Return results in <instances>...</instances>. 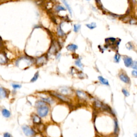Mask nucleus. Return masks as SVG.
Masks as SVG:
<instances>
[{
    "label": "nucleus",
    "mask_w": 137,
    "mask_h": 137,
    "mask_svg": "<svg viewBox=\"0 0 137 137\" xmlns=\"http://www.w3.org/2000/svg\"><path fill=\"white\" fill-rule=\"evenodd\" d=\"M49 108L46 105L41 106V107L38 108V114L41 117H44L48 115L49 112Z\"/></svg>",
    "instance_id": "1"
},
{
    "label": "nucleus",
    "mask_w": 137,
    "mask_h": 137,
    "mask_svg": "<svg viewBox=\"0 0 137 137\" xmlns=\"http://www.w3.org/2000/svg\"><path fill=\"white\" fill-rule=\"evenodd\" d=\"M22 129L23 130L24 134L26 136H32L35 133L34 131L31 128H30L29 126L24 125L22 127Z\"/></svg>",
    "instance_id": "2"
},
{
    "label": "nucleus",
    "mask_w": 137,
    "mask_h": 137,
    "mask_svg": "<svg viewBox=\"0 0 137 137\" xmlns=\"http://www.w3.org/2000/svg\"><path fill=\"white\" fill-rule=\"evenodd\" d=\"M47 60V57L44 56V55L40 56L36 60V64L38 66H41V65H43L46 63Z\"/></svg>",
    "instance_id": "3"
},
{
    "label": "nucleus",
    "mask_w": 137,
    "mask_h": 137,
    "mask_svg": "<svg viewBox=\"0 0 137 137\" xmlns=\"http://www.w3.org/2000/svg\"><path fill=\"white\" fill-rule=\"evenodd\" d=\"M8 97L7 90L3 87H0V99H3Z\"/></svg>",
    "instance_id": "4"
},
{
    "label": "nucleus",
    "mask_w": 137,
    "mask_h": 137,
    "mask_svg": "<svg viewBox=\"0 0 137 137\" xmlns=\"http://www.w3.org/2000/svg\"><path fill=\"white\" fill-rule=\"evenodd\" d=\"M123 60L125 65L126 67H129L132 65L133 64L132 59L130 57H125Z\"/></svg>",
    "instance_id": "5"
},
{
    "label": "nucleus",
    "mask_w": 137,
    "mask_h": 137,
    "mask_svg": "<svg viewBox=\"0 0 137 137\" xmlns=\"http://www.w3.org/2000/svg\"><path fill=\"white\" fill-rule=\"evenodd\" d=\"M119 78L122 81H123L125 83H130V78H128L127 75H126L124 73H122L119 75Z\"/></svg>",
    "instance_id": "6"
},
{
    "label": "nucleus",
    "mask_w": 137,
    "mask_h": 137,
    "mask_svg": "<svg viewBox=\"0 0 137 137\" xmlns=\"http://www.w3.org/2000/svg\"><path fill=\"white\" fill-rule=\"evenodd\" d=\"M32 119L33 122L34 124L37 125H39L41 124V118L39 116L35 115V114H34V115L32 116Z\"/></svg>",
    "instance_id": "7"
},
{
    "label": "nucleus",
    "mask_w": 137,
    "mask_h": 137,
    "mask_svg": "<svg viewBox=\"0 0 137 137\" xmlns=\"http://www.w3.org/2000/svg\"><path fill=\"white\" fill-rule=\"evenodd\" d=\"M7 58L6 57L5 55L3 53H1L0 54V64H4L7 63Z\"/></svg>",
    "instance_id": "8"
},
{
    "label": "nucleus",
    "mask_w": 137,
    "mask_h": 137,
    "mask_svg": "<svg viewBox=\"0 0 137 137\" xmlns=\"http://www.w3.org/2000/svg\"><path fill=\"white\" fill-rule=\"evenodd\" d=\"M114 134L115 135H117L119 132V127H118V124L117 120H114Z\"/></svg>",
    "instance_id": "9"
},
{
    "label": "nucleus",
    "mask_w": 137,
    "mask_h": 137,
    "mask_svg": "<svg viewBox=\"0 0 137 137\" xmlns=\"http://www.w3.org/2000/svg\"><path fill=\"white\" fill-rule=\"evenodd\" d=\"M2 115L5 118H9L11 116V113L9 111V110L6 109H3L2 110Z\"/></svg>",
    "instance_id": "10"
},
{
    "label": "nucleus",
    "mask_w": 137,
    "mask_h": 137,
    "mask_svg": "<svg viewBox=\"0 0 137 137\" xmlns=\"http://www.w3.org/2000/svg\"><path fill=\"white\" fill-rule=\"evenodd\" d=\"M98 78H99L100 81L102 84H103L106 85H108V86L109 85V83H108V80L104 78H103L102 76H99V77H98Z\"/></svg>",
    "instance_id": "11"
},
{
    "label": "nucleus",
    "mask_w": 137,
    "mask_h": 137,
    "mask_svg": "<svg viewBox=\"0 0 137 137\" xmlns=\"http://www.w3.org/2000/svg\"><path fill=\"white\" fill-rule=\"evenodd\" d=\"M77 95H78V97L80 98H81V99H85L87 98L86 94H85L84 92H83L78 91L77 92Z\"/></svg>",
    "instance_id": "12"
},
{
    "label": "nucleus",
    "mask_w": 137,
    "mask_h": 137,
    "mask_svg": "<svg viewBox=\"0 0 137 137\" xmlns=\"http://www.w3.org/2000/svg\"><path fill=\"white\" fill-rule=\"evenodd\" d=\"M66 48L69 50L74 51L76 50L78 48V46H77V45L71 44H69V46H67Z\"/></svg>",
    "instance_id": "13"
},
{
    "label": "nucleus",
    "mask_w": 137,
    "mask_h": 137,
    "mask_svg": "<svg viewBox=\"0 0 137 137\" xmlns=\"http://www.w3.org/2000/svg\"><path fill=\"white\" fill-rule=\"evenodd\" d=\"M54 95L55 96H56V97H58L59 99H60L61 100H63V101H68L69 100L68 99H67L66 97H64V96H63L62 95H61V94H57V93H54Z\"/></svg>",
    "instance_id": "14"
},
{
    "label": "nucleus",
    "mask_w": 137,
    "mask_h": 137,
    "mask_svg": "<svg viewBox=\"0 0 137 137\" xmlns=\"http://www.w3.org/2000/svg\"><path fill=\"white\" fill-rule=\"evenodd\" d=\"M39 76V72H36L35 75H34L33 77L32 78V79L31 80V82L32 83H33V82H35L36 80H37V79H38V77Z\"/></svg>",
    "instance_id": "15"
},
{
    "label": "nucleus",
    "mask_w": 137,
    "mask_h": 137,
    "mask_svg": "<svg viewBox=\"0 0 137 137\" xmlns=\"http://www.w3.org/2000/svg\"><path fill=\"white\" fill-rule=\"evenodd\" d=\"M41 100H42V101L47 102L48 103L52 104L53 103V101L50 98H41Z\"/></svg>",
    "instance_id": "16"
},
{
    "label": "nucleus",
    "mask_w": 137,
    "mask_h": 137,
    "mask_svg": "<svg viewBox=\"0 0 137 137\" xmlns=\"http://www.w3.org/2000/svg\"><path fill=\"white\" fill-rule=\"evenodd\" d=\"M86 26L87 27L90 28V29H93V28L97 27V25H96V24L95 22H92V23L89 24H86Z\"/></svg>",
    "instance_id": "17"
},
{
    "label": "nucleus",
    "mask_w": 137,
    "mask_h": 137,
    "mask_svg": "<svg viewBox=\"0 0 137 137\" xmlns=\"http://www.w3.org/2000/svg\"><path fill=\"white\" fill-rule=\"evenodd\" d=\"M44 105H46V103H44V101H39L37 102H36V104H35V106L37 108H39L41 107V106H44Z\"/></svg>",
    "instance_id": "18"
},
{
    "label": "nucleus",
    "mask_w": 137,
    "mask_h": 137,
    "mask_svg": "<svg viewBox=\"0 0 137 137\" xmlns=\"http://www.w3.org/2000/svg\"><path fill=\"white\" fill-rule=\"evenodd\" d=\"M63 2L65 4V6H66V8L67 9V10H69V13H70L71 14V15H72V11H71V8H70V5H69L68 4H67V3L66 2V1H63Z\"/></svg>",
    "instance_id": "19"
},
{
    "label": "nucleus",
    "mask_w": 137,
    "mask_h": 137,
    "mask_svg": "<svg viewBox=\"0 0 137 137\" xmlns=\"http://www.w3.org/2000/svg\"><path fill=\"white\" fill-rule=\"evenodd\" d=\"M57 32H58V35L59 36H62L63 35H64V32H63V31L62 30V29H61V26H59V27L58 28Z\"/></svg>",
    "instance_id": "20"
},
{
    "label": "nucleus",
    "mask_w": 137,
    "mask_h": 137,
    "mask_svg": "<svg viewBox=\"0 0 137 137\" xmlns=\"http://www.w3.org/2000/svg\"><path fill=\"white\" fill-rule=\"evenodd\" d=\"M55 10H56L57 11H62V10H65V9L64 7H62V6L58 5V6H57L56 8H55Z\"/></svg>",
    "instance_id": "21"
},
{
    "label": "nucleus",
    "mask_w": 137,
    "mask_h": 137,
    "mask_svg": "<svg viewBox=\"0 0 137 137\" xmlns=\"http://www.w3.org/2000/svg\"><path fill=\"white\" fill-rule=\"evenodd\" d=\"M114 58H115V60L116 62H119L120 59V56L119 54H117L115 55V57H114Z\"/></svg>",
    "instance_id": "22"
},
{
    "label": "nucleus",
    "mask_w": 137,
    "mask_h": 137,
    "mask_svg": "<svg viewBox=\"0 0 137 137\" xmlns=\"http://www.w3.org/2000/svg\"><path fill=\"white\" fill-rule=\"evenodd\" d=\"M75 65H77V66H78V67H81L83 66V64H82V63H81V61L80 60H78V61H76L75 62Z\"/></svg>",
    "instance_id": "23"
},
{
    "label": "nucleus",
    "mask_w": 137,
    "mask_h": 137,
    "mask_svg": "<svg viewBox=\"0 0 137 137\" xmlns=\"http://www.w3.org/2000/svg\"><path fill=\"white\" fill-rule=\"evenodd\" d=\"M12 86L13 88L14 89H17V88H20L22 87V85L19 84H12Z\"/></svg>",
    "instance_id": "24"
},
{
    "label": "nucleus",
    "mask_w": 137,
    "mask_h": 137,
    "mask_svg": "<svg viewBox=\"0 0 137 137\" xmlns=\"http://www.w3.org/2000/svg\"><path fill=\"white\" fill-rule=\"evenodd\" d=\"M80 25H74V31L75 32H77L78 31V30L80 29Z\"/></svg>",
    "instance_id": "25"
},
{
    "label": "nucleus",
    "mask_w": 137,
    "mask_h": 137,
    "mask_svg": "<svg viewBox=\"0 0 137 137\" xmlns=\"http://www.w3.org/2000/svg\"><path fill=\"white\" fill-rule=\"evenodd\" d=\"M132 68L135 70H137V61H135L132 64Z\"/></svg>",
    "instance_id": "26"
},
{
    "label": "nucleus",
    "mask_w": 137,
    "mask_h": 137,
    "mask_svg": "<svg viewBox=\"0 0 137 137\" xmlns=\"http://www.w3.org/2000/svg\"><path fill=\"white\" fill-rule=\"evenodd\" d=\"M122 92L123 93L124 95L126 96V97H128V96H129V93H128L126 89H123L122 90Z\"/></svg>",
    "instance_id": "27"
},
{
    "label": "nucleus",
    "mask_w": 137,
    "mask_h": 137,
    "mask_svg": "<svg viewBox=\"0 0 137 137\" xmlns=\"http://www.w3.org/2000/svg\"><path fill=\"white\" fill-rule=\"evenodd\" d=\"M132 75L133 77L137 78V70H133L132 71Z\"/></svg>",
    "instance_id": "28"
},
{
    "label": "nucleus",
    "mask_w": 137,
    "mask_h": 137,
    "mask_svg": "<svg viewBox=\"0 0 137 137\" xmlns=\"http://www.w3.org/2000/svg\"><path fill=\"white\" fill-rule=\"evenodd\" d=\"M3 137H11V135H10L9 133H5L3 134Z\"/></svg>",
    "instance_id": "29"
},
{
    "label": "nucleus",
    "mask_w": 137,
    "mask_h": 137,
    "mask_svg": "<svg viewBox=\"0 0 137 137\" xmlns=\"http://www.w3.org/2000/svg\"><path fill=\"white\" fill-rule=\"evenodd\" d=\"M134 137H137V133L134 134Z\"/></svg>",
    "instance_id": "30"
}]
</instances>
